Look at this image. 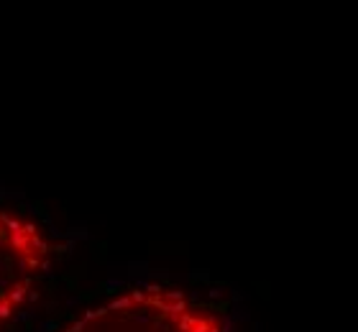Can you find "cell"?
I'll list each match as a JSON object with an SVG mask.
<instances>
[{"instance_id":"7a4b0ae2","label":"cell","mask_w":358,"mask_h":332,"mask_svg":"<svg viewBox=\"0 0 358 332\" xmlns=\"http://www.w3.org/2000/svg\"><path fill=\"white\" fill-rule=\"evenodd\" d=\"M54 256L56 245L36 220L0 210V330L31 304Z\"/></svg>"},{"instance_id":"6da1fadb","label":"cell","mask_w":358,"mask_h":332,"mask_svg":"<svg viewBox=\"0 0 358 332\" xmlns=\"http://www.w3.org/2000/svg\"><path fill=\"white\" fill-rule=\"evenodd\" d=\"M62 332H231L228 319L190 291L141 284L82 312Z\"/></svg>"}]
</instances>
